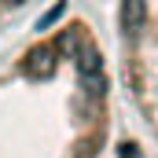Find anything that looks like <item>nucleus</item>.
<instances>
[{"mask_svg":"<svg viewBox=\"0 0 158 158\" xmlns=\"http://www.w3.org/2000/svg\"><path fill=\"white\" fill-rule=\"evenodd\" d=\"M114 77L158 147V0H114Z\"/></svg>","mask_w":158,"mask_h":158,"instance_id":"obj_2","label":"nucleus"},{"mask_svg":"<svg viewBox=\"0 0 158 158\" xmlns=\"http://www.w3.org/2000/svg\"><path fill=\"white\" fill-rule=\"evenodd\" d=\"M44 0H0V37L7 33V30H15L33 7H40Z\"/></svg>","mask_w":158,"mask_h":158,"instance_id":"obj_3","label":"nucleus"},{"mask_svg":"<svg viewBox=\"0 0 158 158\" xmlns=\"http://www.w3.org/2000/svg\"><path fill=\"white\" fill-rule=\"evenodd\" d=\"M118 77L85 11L55 19L0 59V158H107Z\"/></svg>","mask_w":158,"mask_h":158,"instance_id":"obj_1","label":"nucleus"}]
</instances>
